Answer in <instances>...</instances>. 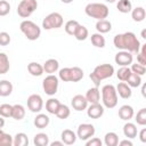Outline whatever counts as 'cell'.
<instances>
[{"mask_svg": "<svg viewBox=\"0 0 146 146\" xmlns=\"http://www.w3.org/2000/svg\"><path fill=\"white\" fill-rule=\"evenodd\" d=\"M125 83H127L130 88H137V87H139V86L143 83V81H141V75H138V74L131 72L130 75H129V78L127 79Z\"/></svg>", "mask_w": 146, "mask_h": 146, "instance_id": "cell-28", "label": "cell"}, {"mask_svg": "<svg viewBox=\"0 0 146 146\" xmlns=\"http://www.w3.org/2000/svg\"><path fill=\"white\" fill-rule=\"evenodd\" d=\"M117 114H119V117H120L121 120H123V121H129V120H131V119L133 117L135 112H133V108H132L130 105H122V106L119 108Z\"/></svg>", "mask_w": 146, "mask_h": 146, "instance_id": "cell-17", "label": "cell"}, {"mask_svg": "<svg viewBox=\"0 0 146 146\" xmlns=\"http://www.w3.org/2000/svg\"><path fill=\"white\" fill-rule=\"evenodd\" d=\"M139 139H140L141 143H146V129L145 128H143L140 130V132H139Z\"/></svg>", "mask_w": 146, "mask_h": 146, "instance_id": "cell-46", "label": "cell"}, {"mask_svg": "<svg viewBox=\"0 0 146 146\" xmlns=\"http://www.w3.org/2000/svg\"><path fill=\"white\" fill-rule=\"evenodd\" d=\"M113 43L117 49L127 50L131 54L132 52L137 54L141 46L136 34L132 32H124L121 34H116L113 39Z\"/></svg>", "mask_w": 146, "mask_h": 146, "instance_id": "cell-1", "label": "cell"}, {"mask_svg": "<svg viewBox=\"0 0 146 146\" xmlns=\"http://www.w3.org/2000/svg\"><path fill=\"white\" fill-rule=\"evenodd\" d=\"M36 8V0H22L17 6V14L22 18H27L35 11Z\"/></svg>", "mask_w": 146, "mask_h": 146, "instance_id": "cell-7", "label": "cell"}, {"mask_svg": "<svg viewBox=\"0 0 146 146\" xmlns=\"http://www.w3.org/2000/svg\"><path fill=\"white\" fill-rule=\"evenodd\" d=\"M58 84H59V81H58V78L54 74H48L43 81H42V88H43V91L46 92V95L48 96H54L57 90H58Z\"/></svg>", "mask_w": 146, "mask_h": 146, "instance_id": "cell-9", "label": "cell"}, {"mask_svg": "<svg viewBox=\"0 0 146 146\" xmlns=\"http://www.w3.org/2000/svg\"><path fill=\"white\" fill-rule=\"evenodd\" d=\"M84 13L91 17V18H96L97 21L99 19H105L107 18L110 10L108 7L104 3H99V2H91L88 3L84 8Z\"/></svg>", "mask_w": 146, "mask_h": 146, "instance_id": "cell-3", "label": "cell"}, {"mask_svg": "<svg viewBox=\"0 0 146 146\" xmlns=\"http://www.w3.org/2000/svg\"><path fill=\"white\" fill-rule=\"evenodd\" d=\"M79 24H80V23H79L78 21H75V19H70V21L66 22V24H65V26H64V30H65V32H66L67 34L73 35L74 32H75V30H76V27L79 26Z\"/></svg>", "mask_w": 146, "mask_h": 146, "instance_id": "cell-38", "label": "cell"}, {"mask_svg": "<svg viewBox=\"0 0 146 146\" xmlns=\"http://www.w3.org/2000/svg\"><path fill=\"white\" fill-rule=\"evenodd\" d=\"M115 89H116V94H117L121 98H123V99H128V98H130L131 95H132L131 88H130L125 82H123V81H121V82L116 86Z\"/></svg>", "mask_w": 146, "mask_h": 146, "instance_id": "cell-15", "label": "cell"}, {"mask_svg": "<svg viewBox=\"0 0 146 146\" xmlns=\"http://www.w3.org/2000/svg\"><path fill=\"white\" fill-rule=\"evenodd\" d=\"M13 145L14 146H26L29 145V138L27 135L24 132H18L13 137Z\"/></svg>", "mask_w": 146, "mask_h": 146, "instance_id": "cell-27", "label": "cell"}, {"mask_svg": "<svg viewBox=\"0 0 146 146\" xmlns=\"http://www.w3.org/2000/svg\"><path fill=\"white\" fill-rule=\"evenodd\" d=\"M106 2H110V3H113V2H115L116 0H105Z\"/></svg>", "mask_w": 146, "mask_h": 146, "instance_id": "cell-53", "label": "cell"}, {"mask_svg": "<svg viewBox=\"0 0 146 146\" xmlns=\"http://www.w3.org/2000/svg\"><path fill=\"white\" fill-rule=\"evenodd\" d=\"M116 8L122 14H128L132 9V5L130 0H119L116 3Z\"/></svg>", "mask_w": 146, "mask_h": 146, "instance_id": "cell-33", "label": "cell"}, {"mask_svg": "<svg viewBox=\"0 0 146 146\" xmlns=\"http://www.w3.org/2000/svg\"><path fill=\"white\" fill-rule=\"evenodd\" d=\"M13 92V84L8 80L0 81V97H8Z\"/></svg>", "mask_w": 146, "mask_h": 146, "instance_id": "cell-24", "label": "cell"}, {"mask_svg": "<svg viewBox=\"0 0 146 146\" xmlns=\"http://www.w3.org/2000/svg\"><path fill=\"white\" fill-rule=\"evenodd\" d=\"M104 144L106 146H116L119 144V136L113 131L107 132L104 137Z\"/></svg>", "mask_w": 146, "mask_h": 146, "instance_id": "cell-32", "label": "cell"}, {"mask_svg": "<svg viewBox=\"0 0 146 146\" xmlns=\"http://www.w3.org/2000/svg\"><path fill=\"white\" fill-rule=\"evenodd\" d=\"M10 11V5L6 0H0V16H7Z\"/></svg>", "mask_w": 146, "mask_h": 146, "instance_id": "cell-42", "label": "cell"}, {"mask_svg": "<svg viewBox=\"0 0 146 146\" xmlns=\"http://www.w3.org/2000/svg\"><path fill=\"white\" fill-rule=\"evenodd\" d=\"M86 99L89 104H96V103H99L100 100V91L98 89V87H94V88H90L88 89L87 94H86Z\"/></svg>", "mask_w": 146, "mask_h": 146, "instance_id": "cell-16", "label": "cell"}, {"mask_svg": "<svg viewBox=\"0 0 146 146\" xmlns=\"http://www.w3.org/2000/svg\"><path fill=\"white\" fill-rule=\"evenodd\" d=\"M33 143L35 146H48L49 145V137L47 133H43V132L36 133L33 138Z\"/></svg>", "mask_w": 146, "mask_h": 146, "instance_id": "cell-31", "label": "cell"}, {"mask_svg": "<svg viewBox=\"0 0 146 146\" xmlns=\"http://www.w3.org/2000/svg\"><path fill=\"white\" fill-rule=\"evenodd\" d=\"M117 145H120V146H132V141L129 140V139H124V140L119 141Z\"/></svg>", "mask_w": 146, "mask_h": 146, "instance_id": "cell-47", "label": "cell"}, {"mask_svg": "<svg viewBox=\"0 0 146 146\" xmlns=\"http://www.w3.org/2000/svg\"><path fill=\"white\" fill-rule=\"evenodd\" d=\"M3 132V130H2V128H0V136H1V133Z\"/></svg>", "mask_w": 146, "mask_h": 146, "instance_id": "cell-54", "label": "cell"}, {"mask_svg": "<svg viewBox=\"0 0 146 146\" xmlns=\"http://www.w3.org/2000/svg\"><path fill=\"white\" fill-rule=\"evenodd\" d=\"M71 105H72V107L75 111L81 112V111H83V110H86L88 107V102H87V99H86L84 96H82V95H75L72 98V100H71Z\"/></svg>", "mask_w": 146, "mask_h": 146, "instance_id": "cell-14", "label": "cell"}, {"mask_svg": "<svg viewBox=\"0 0 146 146\" xmlns=\"http://www.w3.org/2000/svg\"><path fill=\"white\" fill-rule=\"evenodd\" d=\"M10 68L9 58L5 52H0V74H6Z\"/></svg>", "mask_w": 146, "mask_h": 146, "instance_id": "cell-34", "label": "cell"}, {"mask_svg": "<svg viewBox=\"0 0 146 146\" xmlns=\"http://www.w3.org/2000/svg\"><path fill=\"white\" fill-rule=\"evenodd\" d=\"M60 138H62V141L65 144V145H73L76 140V133L71 130V129H65L62 131V135H60Z\"/></svg>", "mask_w": 146, "mask_h": 146, "instance_id": "cell-19", "label": "cell"}, {"mask_svg": "<svg viewBox=\"0 0 146 146\" xmlns=\"http://www.w3.org/2000/svg\"><path fill=\"white\" fill-rule=\"evenodd\" d=\"M103 141L97 137H91L88 140H86V146H102Z\"/></svg>", "mask_w": 146, "mask_h": 146, "instance_id": "cell-45", "label": "cell"}, {"mask_svg": "<svg viewBox=\"0 0 146 146\" xmlns=\"http://www.w3.org/2000/svg\"><path fill=\"white\" fill-rule=\"evenodd\" d=\"M96 30L98 31V33H108L112 30V23L110 21L105 19H99L96 23Z\"/></svg>", "mask_w": 146, "mask_h": 146, "instance_id": "cell-22", "label": "cell"}, {"mask_svg": "<svg viewBox=\"0 0 146 146\" xmlns=\"http://www.w3.org/2000/svg\"><path fill=\"white\" fill-rule=\"evenodd\" d=\"M43 107V100L42 97L38 94L30 95L27 98V108L33 113H40Z\"/></svg>", "mask_w": 146, "mask_h": 146, "instance_id": "cell-11", "label": "cell"}, {"mask_svg": "<svg viewBox=\"0 0 146 146\" xmlns=\"http://www.w3.org/2000/svg\"><path fill=\"white\" fill-rule=\"evenodd\" d=\"M64 23L63 16L59 13H50L47 15L42 21V27L44 30H52V29H59L62 27Z\"/></svg>", "mask_w": 146, "mask_h": 146, "instance_id": "cell-8", "label": "cell"}, {"mask_svg": "<svg viewBox=\"0 0 146 146\" xmlns=\"http://www.w3.org/2000/svg\"><path fill=\"white\" fill-rule=\"evenodd\" d=\"M114 74V67L111 64H100L94 68V71L90 73L89 78L94 82L95 87H99L100 82L105 79L111 78Z\"/></svg>", "mask_w": 146, "mask_h": 146, "instance_id": "cell-2", "label": "cell"}, {"mask_svg": "<svg viewBox=\"0 0 146 146\" xmlns=\"http://www.w3.org/2000/svg\"><path fill=\"white\" fill-rule=\"evenodd\" d=\"M60 1H62L63 3H71L73 0H60Z\"/></svg>", "mask_w": 146, "mask_h": 146, "instance_id": "cell-51", "label": "cell"}, {"mask_svg": "<svg viewBox=\"0 0 146 146\" xmlns=\"http://www.w3.org/2000/svg\"><path fill=\"white\" fill-rule=\"evenodd\" d=\"M102 102L106 108H114L117 105V94L113 84H105L102 88Z\"/></svg>", "mask_w": 146, "mask_h": 146, "instance_id": "cell-5", "label": "cell"}, {"mask_svg": "<svg viewBox=\"0 0 146 146\" xmlns=\"http://www.w3.org/2000/svg\"><path fill=\"white\" fill-rule=\"evenodd\" d=\"M141 38L143 39H146V30H143L141 31Z\"/></svg>", "mask_w": 146, "mask_h": 146, "instance_id": "cell-50", "label": "cell"}, {"mask_svg": "<svg viewBox=\"0 0 146 146\" xmlns=\"http://www.w3.org/2000/svg\"><path fill=\"white\" fill-rule=\"evenodd\" d=\"M141 94H143V96H145V84H143V87H141Z\"/></svg>", "mask_w": 146, "mask_h": 146, "instance_id": "cell-52", "label": "cell"}, {"mask_svg": "<svg viewBox=\"0 0 146 146\" xmlns=\"http://www.w3.org/2000/svg\"><path fill=\"white\" fill-rule=\"evenodd\" d=\"M3 125H5V119L0 115V128H3Z\"/></svg>", "mask_w": 146, "mask_h": 146, "instance_id": "cell-49", "label": "cell"}, {"mask_svg": "<svg viewBox=\"0 0 146 146\" xmlns=\"http://www.w3.org/2000/svg\"><path fill=\"white\" fill-rule=\"evenodd\" d=\"M13 145V137L9 133L2 132L0 136V146H11Z\"/></svg>", "mask_w": 146, "mask_h": 146, "instance_id": "cell-41", "label": "cell"}, {"mask_svg": "<svg viewBox=\"0 0 146 146\" xmlns=\"http://www.w3.org/2000/svg\"><path fill=\"white\" fill-rule=\"evenodd\" d=\"M83 75V70L78 66L64 67L58 72V78L64 82H79L80 80H82Z\"/></svg>", "mask_w": 146, "mask_h": 146, "instance_id": "cell-4", "label": "cell"}, {"mask_svg": "<svg viewBox=\"0 0 146 146\" xmlns=\"http://www.w3.org/2000/svg\"><path fill=\"white\" fill-rule=\"evenodd\" d=\"M137 133H138V130H137V127L135 123L132 122H127L124 125H123V135L129 138V139H132L135 137H137Z\"/></svg>", "mask_w": 146, "mask_h": 146, "instance_id": "cell-20", "label": "cell"}, {"mask_svg": "<svg viewBox=\"0 0 146 146\" xmlns=\"http://www.w3.org/2000/svg\"><path fill=\"white\" fill-rule=\"evenodd\" d=\"M91 43L96 47V48H104L105 47V38L103 36L102 33H94L90 36Z\"/></svg>", "mask_w": 146, "mask_h": 146, "instance_id": "cell-35", "label": "cell"}, {"mask_svg": "<svg viewBox=\"0 0 146 146\" xmlns=\"http://www.w3.org/2000/svg\"><path fill=\"white\" fill-rule=\"evenodd\" d=\"M19 30L26 36V39L30 40V41L38 40L41 35V29L34 22L29 21V19H24L19 24Z\"/></svg>", "mask_w": 146, "mask_h": 146, "instance_id": "cell-6", "label": "cell"}, {"mask_svg": "<svg viewBox=\"0 0 146 146\" xmlns=\"http://www.w3.org/2000/svg\"><path fill=\"white\" fill-rule=\"evenodd\" d=\"M11 110H13V105L1 104L0 105V115L2 117H11Z\"/></svg>", "mask_w": 146, "mask_h": 146, "instance_id": "cell-40", "label": "cell"}, {"mask_svg": "<svg viewBox=\"0 0 146 146\" xmlns=\"http://www.w3.org/2000/svg\"><path fill=\"white\" fill-rule=\"evenodd\" d=\"M131 17L137 23L143 22L146 17V11H145L144 7H136L135 9H131Z\"/></svg>", "mask_w": 146, "mask_h": 146, "instance_id": "cell-25", "label": "cell"}, {"mask_svg": "<svg viewBox=\"0 0 146 146\" xmlns=\"http://www.w3.org/2000/svg\"><path fill=\"white\" fill-rule=\"evenodd\" d=\"M130 73H131V70H130L129 66H121V67L119 68V71L116 72V76H117V79H119L120 81L125 82L127 79L129 78Z\"/></svg>", "mask_w": 146, "mask_h": 146, "instance_id": "cell-37", "label": "cell"}, {"mask_svg": "<svg viewBox=\"0 0 146 146\" xmlns=\"http://www.w3.org/2000/svg\"><path fill=\"white\" fill-rule=\"evenodd\" d=\"M51 146H63L64 145V143L60 140V141H52V143H49Z\"/></svg>", "mask_w": 146, "mask_h": 146, "instance_id": "cell-48", "label": "cell"}, {"mask_svg": "<svg viewBox=\"0 0 146 146\" xmlns=\"http://www.w3.org/2000/svg\"><path fill=\"white\" fill-rule=\"evenodd\" d=\"M70 114H71L70 107H68L67 105H65V104H60L55 115H56L58 119H60V120H65V119H67V117L70 116Z\"/></svg>", "mask_w": 146, "mask_h": 146, "instance_id": "cell-36", "label": "cell"}, {"mask_svg": "<svg viewBox=\"0 0 146 146\" xmlns=\"http://www.w3.org/2000/svg\"><path fill=\"white\" fill-rule=\"evenodd\" d=\"M42 66H43V72H46L48 74H54V73H56L58 71L59 63L55 58H49V59H47L44 62V64Z\"/></svg>", "mask_w": 146, "mask_h": 146, "instance_id": "cell-18", "label": "cell"}, {"mask_svg": "<svg viewBox=\"0 0 146 146\" xmlns=\"http://www.w3.org/2000/svg\"><path fill=\"white\" fill-rule=\"evenodd\" d=\"M59 105H60V102L58 99H56V98H49L46 102V110L50 114H56Z\"/></svg>", "mask_w": 146, "mask_h": 146, "instance_id": "cell-30", "label": "cell"}, {"mask_svg": "<svg viewBox=\"0 0 146 146\" xmlns=\"http://www.w3.org/2000/svg\"><path fill=\"white\" fill-rule=\"evenodd\" d=\"M11 41V38L9 33L7 32H0V46H8Z\"/></svg>", "mask_w": 146, "mask_h": 146, "instance_id": "cell-44", "label": "cell"}, {"mask_svg": "<svg viewBox=\"0 0 146 146\" xmlns=\"http://www.w3.org/2000/svg\"><path fill=\"white\" fill-rule=\"evenodd\" d=\"M73 35H74V38H75L76 40H79V41H84V40L88 38L89 32H88V29H87L86 26L79 24V26L76 27V30H75V32H74Z\"/></svg>", "mask_w": 146, "mask_h": 146, "instance_id": "cell-29", "label": "cell"}, {"mask_svg": "<svg viewBox=\"0 0 146 146\" xmlns=\"http://www.w3.org/2000/svg\"><path fill=\"white\" fill-rule=\"evenodd\" d=\"M136 122L139 125H145L146 124V108H140L137 114H136Z\"/></svg>", "mask_w": 146, "mask_h": 146, "instance_id": "cell-39", "label": "cell"}, {"mask_svg": "<svg viewBox=\"0 0 146 146\" xmlns=\"http://www.w3.org/2000/svg\"><path fill=\"white\" fill-rule=\"evenodd\" d=\"M114 60L117 65L120 66H129L130 64H132V60H133V56L131 52L127 51V50H121L119 51L115 57H114Z\"/></svg>", "mask_w": 146, "mask_h": 146, "instance_id": "cell-12", "label": "cell"}, {"mask_svg": "<svg viewBox=\"0 0 146 146\" xmlns=\"http://www.w3.org/2000/svg\"><path fill=\"white\" fill-rule=\"evenodd\" d=\"M49 122H50L49 116L46 115V114H42V113H39V114L35 116L34 121H33L34 125H35L38 129H43V128H46V127L49 124Z\"/></svg>", "mask_w": 146, "mask_h": 146, "instance_id": "cell-21", "label": "cell"}, {"mask_svg": "<svg viewBox=\"0 0 146 146\" xmlns=\"http://www.w3.org/2000/svg\"><path fill=\"white\" fill-rule=\"evenodd\" d=\"M130 70H131V72H133V73H136L138 75H144L145 72H146L145 66L144 65H140V64H137V63L136 64H131Z\"/></svg>", "mask_w": 146, "mask_h": 146, "instance_id": "cell-43", "label": "cell"}, {"mask_svg": "<svg viewBox=\"0 0 146 146\" xmlns=\"http://www.w3.org/2000/svg\"><path fill=\"white\" fill-rule=\"evenodd\" d=\"M27 71L33 76H40L43 73V66L36 62H31L27 65Z\"/></svg>", "mask_w": 146, "mask_h": 146, "instance_id": "cell-23", "label": "cell"}, {"mask_svg": "<svg viewBox=\"0 0 146 146\" xmlns=\"http://www.w3.org/2000/svg\"><path fill=\"white\" fill-rule=\"evenodd\" d=\"M25 116V108L23 105L21 104H16L13 105V110H11V117L15 120H23Z\"/></svg>", "mask_w": 146, "mask_h": 146, "instance_id": "cell-26", "label": "cell"}, {"mask_svg": "<svg viewBox=\"0 0 146 146\" xmlns=\"http://www.w3.org/2000/svg\"><path fill=\"white\" fill-rule=\"evenodd\" d=\"M96 130H95V127L90 123H82L78 127V130H76V137L81 140H88L89 138L94 137Z\"/></svg>", "mask_w": 146, "mask_h": 146, "instance_id": "cell-10", "label": "cell"}, {"mask_svg": "<svg viewBox=\"0 0 146 146\" xmlns=\"http://www.w3.org/2000/svg\"><path fill=\"white\" fill-rule=\"evenodd\" d=\"M86 110H87V115L90 119H99L104 114V106L100 105L99 103L90 104V106L87 107Z\"/></svg>", "mask_w": 146, "mask_h": 146, "instance_id": "cell-13", "label": "cell"}]
</instances>
